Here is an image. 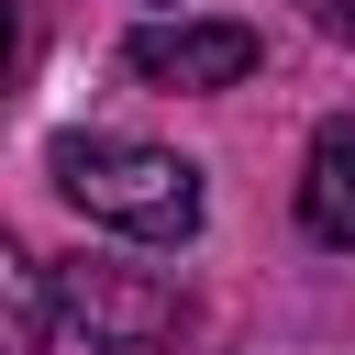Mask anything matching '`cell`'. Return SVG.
Here are the masks:
<instances>
[{
    "instance_id": "cell-1",
    "label": "cell",
    "mask_w": 355,
    "mask_h": 355,
    "mask_svg": "<svg viewBox=\"0 0 355 355\" xmlns=\"http://www.w3.org/2000/svg\"><path fill=\"white\" fill-rule=\"evenodd\" d=\"M55 189L89 222L133 233V244H189L200 233V166L166 155V144H133V133H67L55 144Z\"/></svg>"
},
{
    "instance_id": "cell-2",
    "label": "cell",
    "mask_w": 355,
    "mask_h": 355,
    "mask_svg": "<svg viewBox=\"0 0 355 355\" xmlns=\"http://www.w3.org/2000/svg\"><path fill=\"white\" fill-rule=\"evenodd\" d=\"M55 288H67V322L89 333V355H189V333H200V311H189L155 266H100V255H78V266H55Z\"/></svg>"
},
{
    "instance_id": "cell-3",
    "label": "cell",
    "mask_w": 355,
    "mask_h": 355,
    "mask_svg": "<svg viewBox=\"0 0 355 355\" xmlns=\"http://www.w3.org/2000/svg\"><path fill=\"white\" fill-rule=\"evenodd\" d=\"M255 22H133L122 33V67L144 89H244L255 78Z\"/></svg>"
},
{
    "instance_id": "cell-4",
    "label": "cell",
    "mask_w": 355,
    "mask_h": 355,
    "mask_svg": "<svg viewBox=\"0 0 355 355\" xmlns=\"http://www.w3.org/2000/svg\"><path fill=\"white\" fill-rule=\"evenodd\" d=\"M300 222L333 255H355V122H322L311 133V155H300Z\"/></svg>"
},
{
    "instance_id": "cell-5",
    "label": "cell",
    "mask_w": 355,
    "mask_h": 355,
    "mask_svg": "<svg viewBox=\"0 0 355 355\" xmlns=\"http://www.w3.org/2000/svg\"><path fill=\"white\" fill-rule=\"evenodd\" d=\"M0 300H11V355H44V344H55V288H44V255L0 244Z\"/></svg>"
},
{
    "instance_id": "cell-6",
    "label": "cell",
    "mask_w": 355,
    "mask_h": 355,
    "mask_svg": "<svg viewBox=\"0 0 355 355\" xmlns=\"http://www.w3.org/2000/svg\"><path fill=\"white\" fill-rule=\"evenodd\" d=\"M311 22H322L333 44H355V0H311Z\"/></svg>"
}]
</instances>
